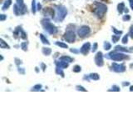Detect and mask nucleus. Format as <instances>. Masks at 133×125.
<instances>
[{"instance_id":"12","label":"nucleus","mask_w":133,"mask_h":125,"mask_svg":"<svg viewBox=\"0 0 133 125\" xmlns=\"http://www.w3.org/2000/svg\"><path fill=\"white\" fill-rule=\"evenodd\" d=\"M55 64H56L57 67L62 68V69H65V68H68L69 63L64 62V61H62V60H56L55 61Z\"/></svg>"},{"instance_id":"4","label":"nucleus","mask_w":133,"mask_h":125,"mask_svg":"<svg viewBox=\"0 0 133 125\" xmlns=\"http://www.w3.org/2000/svg\"><path fill=\"white\" fill-rule=\"evenodd\" d=\"M56 8H57V17L54 19L57 22H62L68 15V9L63 5H57Z\"/></svg>"},{"instance_id":"2","label":"nucleus","mask_w":133,"mask_h":125,"mask_svg":"<svg viewBox=\"0 0 133 125\" xmlns=\"http://www.w3.org/2000/svg\"><path fill=\"white\" fill-rule=\"evenodd\" d=\"M41 24H42L43 29L49 34H56L58 32V28L50 21L48 18H45V19H42Z\"/></svg>"},{"instance_id":"51","label":"nucleus","mask_w":133,"mask_h":125,"mask_svg":"<svg viewBox=\"0 0 133 125\" xmlns=\"http://www.w3.org/2000/svg\"><path fill=\"white\" fill-rule=\"evenodd\" d=\"M130 66H131V68H133V63H132V64L130 65Z\"/></svg>"},{"instance_id":"10","label":"nucleus","mask_w":133,"mask_h":125,"mask_svg":"<svg viewBox=\"0 0 133 125\" xmlns=\"http://www.w3.org/2000/svg\"><path fill=\"white\" fill-rule=\"evenodd\" d=\"M42 12H43V14H44L47 18L51 17L52 19H55V11L52 8L46 7L45 9L42 10Z\"/></svg>"},{"instance_id":"30","label":"nucleus","mask_w":133,"mask_h":125,"mask_svg":"<svg viewBox=\"0 0 133 125\" xmlns=\"http://www.w3.org/2000/svg\"><path fill=\"white\" fill-rule=\"evenodd\" d=\"M129 36L130 35L129 34H126L125 36L122 38V42L123 44H126L127 43H128V40H129Z\"/></svg>"},{"instance_id":"21","label":"nucleus","mask_w":133,"mask_h":125,"mask_svg":"<svg viewBox=\"0 0 133 125\" xmlns=\"http://www.w3.org/2000/svg\"><path fill=\"white\" fill-rule=\"evenodd\" d=\"M0 48H4H4H8V49H9V48H10V46L8 44V43L5 42L4 39H0Z\"/></svg>"},{"instance_id":"20","label":"nucleus","mask_w":133,"mask_h":125,"mask_svg":"<svg viewBox=\"0 0 133 125\" xmlns=\"http://www.w3.org/2000/svg\"><path fill=\"white\" fill-rule=\"evenodd\" d=\"M55 44L58 46V47H60L61 48H68V45L66 44L64 42H60V41H56Z\"/></svg>"},{"instance_id":"5","label":"nucleus","mask_w":133,"mask_h":125,"mask_svg":"<svg viewBox=\"0 0 133 125\" xmlns=\"http://www.w3.org/2000/svg\"><path fill=\"white\" fill-rule=\"evenodd\" d=\"M76 35L72 29H68L64 34V40L69 43H72L76 41Z\"/></svg>"},{"instance_id":"6","label":"nucleus","mask_w":133,"mask_h":125,"mask_svg":"<svg viewBox=\"0 0 133 125\" xmlns=\"http://www.w3.org/2000/svg\"><path fill=\"white\" fill-rule=\"evenodd\" d=\"M112 70L115 73H122L126 72V67L125 66L124 63H112Z\"/></svg>"},{"instance_id":"29","label":"nucleus","mask_w":133,"mask_h":125,"mask_svg":"<svg viewBox=\"0 0 133 125\" xmlns=\"http://www.w3.org/2000/svg\"><path fill=\"white\" fill-rule=\"evenodd\" d=\"M72 71L74 73H80L81 71H82V67L80 65H75L72 68Z\"/></svg>"},{"instance_id":"35","label":"nucleus","mask_w":133,"mask_h":125,"mask_svg":"<svg viewBox=\"0 0 133 125\" xmlns=\"http://www.w3.org/2000/svg\"><path fill=\"white\" fill-rule=\"evenodd\" d=\"M122 20L125 22H127V21H130L131 20V15H129L128 14H126V15H124L123 17H122Z\"/></svg>"},{"instance_id":"41","label":"nucleus","mask_w":133,"mask_h":125,"mask_svg":"<svg viewBox=\"0 0 133 125\" xmlns=\"http://www.w3.org/2000/svg\"><path fill=\"white\" fill-rule=\"evenodd\" d=\"M41 68H42V70L43 71V72H45L46 68H47V65H46L44 63H41Z\"/></svg>"},{"instance_id":"47","label":"nucleus","mask_w":133,"mask_h":125,"mask_svg":"<svg viewBox=\"0 0 133 125\" xmlns=\"http://www.w3.org/2000/svg\"><path fill=\"white\" fill-rule=\"evenodd\" d=\"M35 70H36V72H37V73H39V69H38V67H36V68H35Z\"/></svg>"},{"instance_id":"17","label":"nucleus","mask_w":133,"mask_h":125,"mask_svg":"<svg viewBox=\"0 0 133 125\" xmlns=\"http://www.w3.org/2000/svg\"><path fill=\"white\" fill-rule=\"evenodd\" d=\"M59 60H62V61H64V62H66V63H72L73 62V58H71L70 56H62V57L59 58Z\"/></svg>"},{"instance_id":"16","label":"nucleus","mask_w":133,"mask_h":125,"mask_svg":"<svg viewBox=\"0 0 133 125\" xmlns=\"http://www.w3.org/2000/svg\"><path fill=\"white\" fill-rule=\"evenodd\" d=\"M11 4H12V0H6V1L4 3L2 6V11L7 10L10 6H11Z\"/></svg>"},{"instance_id":"50","label":"nucleus","mask_w":133,"mask_h":125,"mask_svg":"<svg viewBox=\"0 0 133 125\" xmlns=\"http://www.w3.org/2000/svg\"><path fill=\"white\" fill-rule=\"evenodd\" d=\"M0 57H1V61L4 60V57H2V55H0Z\"/></svg>"},{"instance_id":"27","label":"nucleus","mask_w":133,"mask_h":125,"mask_svg":"<svg viewBox=\"0 0 133 125\" xmlns=\"http://www.w3.org/2000/svg\"><path fill=\"white\" fill-rule=\"evenodd\" d=\"M21 48H22V50L26 52V51L28 50V42H22L21 43Z\"/></svg>"},{"instance_id":"24","label":"nucleus","mask_w":133,"mask_h":125,"mask_svg":"<svg viewBox=\"0 0 133 125\" xmlns=\"http://www.w3.org/2000/svg\"><path fill=\"white\" fill-rule=\"evenodd\" d=\"M32 13L33 14H36V12L38 11L37 9V3H36V0H32Z\"/></svg>"},{"instance_id":"36","label":"nucleus","mask_w":133,"mask_h":125,"mask_svg":"<svg viewBox=\"0 0 133 125\" xmlns=\"http://www.w3.org/2000/svg\"><path fill=\"white\" fill-rule=\"evenodd\" d=\"M76 89L78 91H82V92H86V91H88L85 88H84V87L81 86V85H76Z\"/></svg>"},{"instance_id":"9","label":"nucleus","mask_w":133,"mask_h":125,"mask_svg":"<svg viewBox=\"0 0 133 125\" xmlns=\"http://www.w3.org/2000/svg\"><path fill=\"white\" fill-rule=\"evenodd\" d=\"M92 49V44L89 42H86L85 43H83L82 46L80 48V53L83 55L88 54V53L90 52V50Z\"/></svg>"},{"instance_id":"39","label":"nucleus","mask_w":133,"mask_h":125,"mask_svg":"<svg viewBox=\"0 0 133 125\" xmlns=\"http://www.w3.org/2000/svg\"><path fill=\"white\" fill-rule=\"evenodd\" d=\"M6 19H7V15H6V14H0V21H1V22H4V21H5Z\"/></svg>"},{"instance_id":"45","label":"nucleus","mask_w":133,"mask_h":125,"mask_svg":"<svg viewBox=\"0 0 133 125\" xmlns=\"http://www.w3.org/2000/svg\"><path fill=\"white\" fill-rule=\"evenodd\" d=\"M130 85V82H123L122 83V86L126 87V86H129Z\"/></svg>"},{"instance_id":"46","label":"nucleus","mask_w":133,"mask_h":125,"mask_svg":"<svg viewBox=\"0 0 133 125\" xmlns=\"http://www.w3.org/2000/svg\"><path fill=\"white\" fill-rule=\"evenodd\" d=\"M124 12H125V13H126V14H128V13H129V9H127V8L126 7V9H125V10H124Z\"/></svg>"},{"instance_id":"40","label":"nucleus","mask_w":133,"mask_h":125,"mask_svg":"<svg viewBox=\"0 0 133 125\" xmlns=\"http://www.w3.org/2000/svg\"><path fill=\"white\" fill-rule=\"evenodd\" d=\"M129 35H130V37H131L132 39H133V24H132V25H131V27H130Z\"/></svg>"},{"instance_id":"19","label":"nucleus","mask_w":133,"mask_h":125,"mask_svg":"<svg viewBox=\"0 0 133 125\" xmlns=\"http://www.w3.org/2000/svg\"><path fill=\"white\" fill-rule=\"evenodd\" d=\"M89 78H90L91 80H94V81H98L100 79V75L98 73H92L89 74Z\"/></svg>"},{"instance_id":"14","label":"nucleus","mask_w":133,"mask_h":125,"mask_svg":"<svg viewBox=\"0 0 133 125\" xmlns=\"http://www.w3.org/2000/svg\"><path fill=\"white\" fill-rule=\"evenodd\" d=\"M125 9H126V5H125V4L123 2H122V3H120V4H117V11H118V13L120 14H123Z\"/></svg>"},{"instance_id":"18","label":"nucleus","mask_w":133,"mask_h":125,"mask_svg":"<svg viewBox=\"0 0 133 125\" xmlns=\"http://www.w3.org/2000/svg\"><path fill=\"white\" fill-rule=\"evenodd\" d=\"M42 52L45 56H49L52 53V48L49 47H43L42 49Z\"/></svg>"},{"instance_id":"3","label":"nucleus","mask_w":133,"mask_h":125,"mask_svg":"<svg viewBox=\"0 0 133 125\" xmlns=\"http://www.w3.org/2000/svg\"><path fill=\"white\" fill-rule=\"evenodd\" d=\"M106 57H107L110 59L116 61V62H121V61L128 59L129 57L126 54H124L122 52H118V51H112V52L109 53L108 54H106Z\"/></svg>"},{"instance_id":"22","label":"nucleus","mask_w":133,"mask_h":125,"mask_svg":"<svg viewBox=\"0 0 133 125\" xmlns=\"http://www.w3.org/2000/svg\"><path fill=\"white\" fill-rule=\"evenodd\" d=\"M14 14L16 15V16H19L20 14V9H19V7L18 5L17 4V3L15 4H14Z\"/></svg>"},{"instance_id":"31","label":"nucleus","mask_w":133,"mask_h":125,"mask_svg":"<svg viewBox=\"0 0 133 125\" xmlns=\"http://www.w3.org/2000/svg\"><path fill=\"white\" fill-rule=\"evenodd\" d=\"M20 38L21 39H28V35H27V34H26V32L24 31V30H21V33H20Z\"/></svg>"},{"instance_id":"26","label":"nucleus","mask_w":133,"mask_h":125,"mask_svg":"<svg viewBox=\"0 0 133 125\" xmlns=\"http://www.w3.org/2000/svg\"><path fill=\"white\" fill-rule=\"evenodd\" d=\"M120 38H121V35H118V34H114L112 36V40L113 43H116L117 42L120 40Z\"/></svg>"},{"instance_id":"44","label":"nucleus","mask_w":133,"mask_h":125,"mask_svg":"<svg viewBox=\"0 0 133 125\" xmlns=\"http://www.w3.org/2000/svg\"><path fill=\"white\" fill-rule=\"evenodd\" d=\"M128 1H129L130 7H131V9L133 10V0H128Z\"/></svg>"},{"instance_id":"13","label":"nucleus","mask_w":133,"mask_h":125,"mask_svg":"<svg viewBox=\"0 0 133 125\" xmlns=\"http://www.w3.org/2000/svg\"><path fill=\"white\" fill-rule=\"evenodd\" d=\"M115 50L116 51H118V52H122V53H129L130 50L128 49L127 48H125L123 46H121V45H117L115 47Z\"/></svg>"},{"instance_id":"49","label":"nucleus","mask_w":133,"mask_h":125,"mask_svg":"<svg viewBox=\"0 0 133 125\" xmlns=\"http://www.w3.org/2000/svg\"><path fill=\"white\" fill-rule=\"evenodd\" d=\"M44 2H51V1H54V0H43Z\"/></svg>"},{"instance_id":"43","label":"nucleus","mask_w":133,"mask_h":125,"mask_svg":"<svg viewBox=\"0 0 133 125\" xmlns=\"http://www.w3.org/2000/svg\"><path fill=\"white\" fill-rule=\"evenodd\" d=\"M37 9H38V11H40V10L42 9V6L40 3H38V4H37Z\"/></svg>"},{"instance_id":"7","label":"nucleus","mask_w":133,"mask_h":125,"mask_svg":"<svg viewBox=\"0 0 133 125\" xmlns=\"http://www.w3.org/2000/svg\"><path fill=\"white\" fill-rule=\"evenodd\" d=\"M91 34V28L86 25H83V26L80 27L78 29V35L80 38H85Z\"/></svg>"},{"instance_id":"28","label":"nucleus","mask_w":133,"mask_h":125,"mask_svg":"<svg viewBox=\"0 0 133 125\" xmlns=\"http://www.w3.org/2000/svg\"><path fill=\"white\" fill-rule=\"evenodd\" d=\"M104 49L105 50H106V51H109V50H111V48H112V43H110L109 42H104Z\"/></svg>"},{"instance_id":"38","label":"nucleus","mask_w":133,"mask_h":125,"mask_svg":"<svg viewBox=\"0 0 133 125\" xmlns=\"http://www.w3.org/2000/svg\"><path fill=\"white\" fill-rule=\"evenodd\" d=\"M15 63H16V64L18 65V66L22 64V61L21 59H19V58H15Z\"/></svg>"},{"instance_id":"11","label":"nucleus","mask_w":133,"mask_h":125,"mask_svg":"<svg viewBox=\"0 0 133 125\" xmlns=\"http://www.w3.org/2000/svg\"><path fill=\"white\" fill-rule=\"evenodd\" d=\"M16 2H17V4L18 5V7H19L20 14L22 15L26 14L28 11V9H27L26 4H24V0H16Z\"/></svg>"},{"instance_id":"25","label":"nucleus","mask_w":133,"mask_h":125,"mask_svg":"<svg viewBox=\"0 0 133 125\" xmlns=\"http://www.w3.org/2000/svg\"><path fill=\"white\" fill-rule=\"evenodd\" d=\"M42 84H40V83H38V84H36V85H34L32 88L31 89V91H40V90H42Z\"/></svg>"},{"instance_id":"32","label":"nucleus","mask_w":133,"mask_h":125,"mask_svg":"<svg viewBox=\"0 0 133 125\" xmlns=\"http://www.w3.org/2000/svg\"><path fill=\"white\" fill-rule=\"evenodd\" d=\"M112 31H113V33L115 34H118V35H122V34H123V32L122 31V30H117L115 27H112Z\"/></svg>"},{"instance_id":"42","label":"nucleus","mask_w":133,"mask_h":125,"mask_svg":"<svg viewBox=\"0 0 133 125\" xmlns=\"http://www.w3.org/2000/svg\"><path fill=\"white\" fill-rule=\"evenodd\" d=\"M70 51L72 53H80V50L76 49V48H71Z\"/></svg>"},{"instance_id":"23","label":"nucleus","mask_w":133,"mask_h":125,"mask_svg":"<svg viewBox=\"0 0 133 125\" xmlns=\"http://www.w3.org/2000/svg\"><path fill=\"white\" fill-rule=\"evenodd\" d=\"M56 73H57L58 75H60L62 78L65 77V73H64V72H63V69L61 68H58V67L56 68Z\"/></svg>"},{"instance_id":"34","label":"nucleus","mask_w":133,"mask_h":125,"mask_svg":"<svg viewBox=\"0 0 133 125\" xmlns=\"http://www.w3.org/2000/svg\"><path fill=\"white\" fill-rule=\"evenodd\" d=\"M109 91H115V92H120L121 91V88H120L119 86L117 85H113L112 87V89H110Z\"/></svg>"},{"instance_id":"8","label":"nucleus","mask_w":133,"mask_h":125,"mask_svg":"<svg viewBox=\"0 0 133 125\" xmlns=\"http://www.w3.org/2000/svg\"><path fill=\"white\" fill-rule=\"evenodd\" d=\"M94 60H95V63L98 67H102L104 65V56L102 52L100 51V52L96 53Z\"/></svg>"},{"instance_id":"15","label":"nucleus","mask_w":133,"mask_h":125,"mask_svg":"<svg viewBox=\"0 0 133 125\" xmlns=\"http://www.w3.org/2000/svg\"><path fill=\"white\" fill-rule=\"evenodd\" d=\"M39 37H40V40H41V42H42L43 44H46V45H50V42H49V40H48L47 39V37L45 36L44 34H40L39 35Z\"/></svg>"},{"instance_id":"53","label":"nucleus","mask_w":133,"mask_h":125,"mask_svg":"<svg viewBox=\"0 0 133 125\" xmlns=\"http://www.w3.org/2000/svg\"><path fill=\"white\" fill-rule=\"evenodd\" d=\"M130 48H131V50H133V47H131Z\"/></svg>"},{"instance_id":"1","label":"nucleus","mask_w":133,"mask_h":125,"mask_svg":"<svg viewBox=\"0 0 133 125\" xmlns=\"http://www.w3.org/2000/svg\"><path fill=\"white\" fill-rule=\"evenodd\" d=\"M94 14L96 15V17L99 18V19H102L105 14H106V13L107 12V10H108V8H107L106 4H103V3H101V2H98V1H95L94 2Z\"/></svg>"},{"instance_id":"37","label":"nucleus","mask_w":133,"mask_h":125,"mask_svg":"<svg viewBox=\"0 0 133 125\" xmlns=\"http://www.w3.org/2000/svg\"><path fill=\"white\" fill-rule=\"evenodd\" d=\"M18 73H20V74H22V75L25 74V68H20L19 66H18Z\"/></svg>"},{"instance_id":"48","label":"nucleus","mask_w":133,"mask_h":125,"mask_svg":"<svg viewBox=\"0 0 133 125\" xmlns=\"http://www.w3.org/2000/svg\"><path fill=\"white\" fill-rule=\"evenodd\" d=\"M130 91H131V92L133 91V86H131V87H130Z\"/></svg>"},{"instance_id":"52","label":"nucleus","mask_w":133,"mask_h":125,"mask_svg":"<svg viewBox=\"0 0 133 125\" xmlns=\"http://www.w3.org/2000/svg\"><path fill=\"white\" fill-rule=\"evenodd\" d=\"M100 1H102V2H106L107 0H100Z\"/></svg>"},{"instance_id":"33","label":"nucleus","mask_w":133,"mask_h":125,"mask_svg":"<svg viewBox=\"0 0 133 125\" xmlns=\"http://www.w3.org/2000/svg\"><path fill=\"white\" fill-rule=\"evenodd\" d=\"M98 48V43H94L93 45L92 46V53L96 52Z\"/></svg>"}]
</instances>
